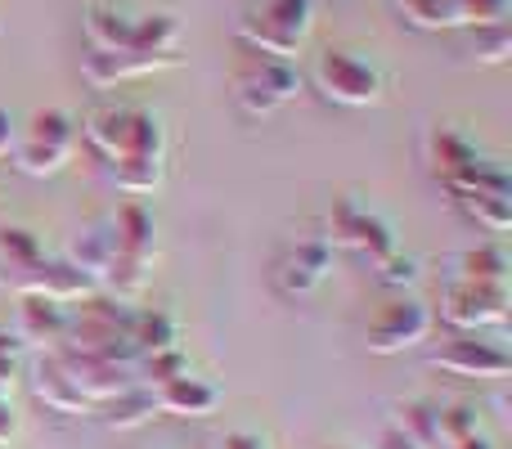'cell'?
Here are the masks:
<instances>
[{
    "label": "cell",
    "instance_id": "obj_13",
    "mask_svg": "<svg viewBox=\"0 0 512 449\" xmlns=\"http://www.w3.org/2000/svg\"><path fill=\"white\" fill-rule=\"evenodd\" d=\"M176 68L171 59H153V54H135V50H117V54H95L90 50L81 59V81L95 90H113L122 81H135V77H149V72H167Z\"/></svg>",
    "mask_w": 512,
    "mask_h": 449
},
{
    "label": "cell",
    "instance_id": "obj_9",
    "mask_svg": "<svg viewBox=\"0 0 512 449\" xmlns=\"http://www.w3.org/2000/svg\"><path fill=\"white\" fill-rule=\"evenodd\" d=\"M432 369L450 373V378H508L512 355L504 342H490L481 333H454L445 346L432 351Z\"/></svg>",
    "mask_w": 512,
    "mask_h": 449
},
{
    "label": "cell",
    "instance_id": "obj_1",
    "mask_svg": "<svg viewBox=\"0 0 512 449\" xmlns=\"http://www.w3.org/2000/svg\"><path fill=\"white\" fill-rule=\"evenodd\" d=\"M77 131L104 167L126 158H167V122L144 104H99L81 117Z\"/></svg>",
    "mask_w": 512,
    "mask_h": 449
},
{
    "label": "cell",
    "instance_id": "obj_5",
    "mask_svg": "<svg viewBox=\"0 0 512 449\" xmlns=\"http://www.w3.org/2000/svg\"><path fill=\"white\" fill-rule=\"evenodd\" d=\"M306 72L292 59H270V54H248L234 72V104L248 117H274L283 104L301 95Z\"/></svg>",
    "mask_w": 512,
    "mask_h": 449
},
{
    "label": "cell",
    "instance_id": "obj_15",
    "mask_svg": "<svg viewBox=\"0 0 512 449\" xmlns=\"http://www.w3.org/2000/svg\"><path fill=\"white\" fill-rule=\"evenodd\" d=\"M113 229V243H117V256H131V261H149L153 265V247H158V216L144 198H131L122 212L108 221Z\"/></svg>",
    "mask_w": 512,
    "mask_h": 449
},
{
    "label": "cell",
    "instance_id": "obj_3",
    "mask_svg": "<svg viewBox=\"0 0 512 449\" xmlns=\"http://www.w3.org/2000/svg\"><path fill=\"white\" fill-rule=\"evenodd\" d=\"M77 144H81V131L68 108H36V113L18 126L9 162H14L23 176L45 180V176H59V171L77 158Z\"/></svg>",
    "mask_w": 512,
    "mask_h": 449
},
{
    "label": "cell",
    "instance_id": "obj_10",
    "mask_svg": "<svg viewBox=\"0 0 512 449\" xmlns=\"http://www.w3.org/2000/svg\"><path fill=\"white\" fill-rule=\"evenodd\" d=\"M333 256H337V247L328 243L324 234L297 238V243L279 256V265H274V283H279V292L283 297H310V292L333 274Z\"/></svg>",
    "mask_w": 512,
    "mask_h": 449
},
{
    "label": "cell",
    "instance_id": "obj_29",
    "mask_svg": "<svg viewBox=\"0 0 512 449\" xmlns=\"http://www.w3.org/2000/svg\"><path fill=\"white\" fill-rule=\"evenodd\" d=\"M212 449H270V441H265V436H256V432H225L221 441H216Z\"/></svg>",
    "mask_w": 512,
    "mask_h": 449
},
{
    "label": "cell",
    "instance_id": "obj_33",
    "mask_svg": "<svg viewBox=\"0 0 512 449\" xmlns=\"http://www.w3.org/2000/svg\"><path fill=\"white\" fill-rule=\"evenodd\" d=\"M328 449H346V445H328Z\"/></svg>",
    "mask_w": 512,
    "mask_h": 449
},
{
    "label": "cell",
    "instance_id": "obj_19",
    "mask_svg": "<svg viewBox=\"0 0 512 449\" xmlns=\"http://www.w3.org/2000/svg\"><path fill=\"white\" fill-rule=\"evenodd\" d=\"M95 418H104L108 427H144L149 418H158V400H153V387L144 382H131L126 391H117L113 400L95 409Z\"/></svg>",
    "mask_w": 512,
    "mask_h": 449
},
{
    "label": "cell",
    "instance_id": "obj_6",
    "mask_svg": "<svg viewBox=\"0 0 512 449\" xmlns=\"http://www.w3.org/2000/svg\"><path fill=\"white\" fill-rule=\"evenodd\" d=\"M324 238L333 247H346V252L364 256L369 265H378V261H387L391 252H400L396 225H391L373 203H364V198H355V194H346V198L333 203Z\"/></svg>",
    "mask_w": 512,
    "mask_h": 449
},
{
    "label": "cell",
    "instance_id": "obj_18",
    "mask_svg": "<svg viewBox=\"0 0 512 449\" xmlns=\"http://www.w3.org/2000/svg\"><path fill=\"white\" fill-rule=\"evenodd\" d=\"M45 256L41 238L32 234L27 225H0V283H14L18 274H27L36 261Z\"/></svg>",
    "mask_w": 512,
    "mask_h": 449
},
{
    "label": "cell",
    "instance_id": "obj_11",
    "mask_svg": "<svg viewBox=\"0 0 512 449\" xmlns=\"http://www.w3.org/2000/svg\"><path fill=\"white\" fill-rule=\"evenodd\" d=\"M153 400H158V414H171V418H212L225 396L212 378H198V373L189 369V373H180V378L153 387Z\"/></svg>",
    "mask_w": 512,
    "mask_h": 449
},
{
    "label": "cell",
    "instance_id": "obj_27",
    "mask_svg": "<svg viewBox=\"0 0 512 449\" xmlns=\"http://www.w3.org/2000/svg\"><path fill=\"white\" fill-rule=\"evenodd\" d=\"M18 369H23V342L9 328H0V391L14 387Z\"/></svg>",
    "mask_w": 512,
    "mask_h": 449
},
{
    "label": "cell",
    "instance_id": "obj_32",
    "mask_svg": "<svg viewBox=\"0 0 512 449\" xmlns=\"http://www.w3.org/2000/svg\"><path fill=\"white\" fill-rule=\"evenodd\" d=\"M441 449H495L486 432H468V436H454V441H445Z\"/></svg>",
    "mask_w": 512,
    "mask_h": 449
},
{
    "label": "cell",
    "instance_id": "obj_24",
    "mask_svg": "<svg viewBox=\"0 0 512 449\" xmlns=\"http://www.w3.org/2000/svg\"><path fill=\"white\" fill-rule=\"evenodd\" d=\"M373 270H378L382 288H391V292H405V288H414V283L423 279V265H418L414 256H405V252H391L387 261H378Z\"/></svg>",
    "mask_w": 512,
    "mask_h": 449
},
{
    "label": "cell",
    "instance_id": "obj_17",
    "mask_svg": "<svg viewBox=\"0 0 512 449\" xmlns=\"http://www.w3.org/2000/svg\"><path fill=\"white\" fill-rule=\"evenodd\" d=\"M131 346L135 355H158V351H176L180 346V319L162 306H149V310H131Z\"/></svg>",
    "mask_w": 512,
    "mask_h": 449
},
{
    "label": "cell",
    "instance_id": "obj_14",
    "mask_svg": "<svg viewBox=\"0 0 512 449\" xmlns=\"http://www.w3.org/2000/svg\"><path fill=\"white\" fill-rule=\"evenodd\" d=\"M486 158V153L472 144V135H463L459 126H436L432 135H427V162H432V176L441 180V185H454L459 176H468L477 162Z\"/></svg>",
    "mask_w": 512,
    "mask_h": 449
},
{
    "label": "cell",
    "instance_id": "obj_2",
    "mask_svg": "<svg viewBox=\"0 0 512 449\" xmlns=\"http://www.w3.org/2000/svg\"><path fill=\"white\" fill-rule=\"evenodd\" d=\"M310 32H315V0H252L234 23V36L248 45L252 54H270V59H292L306 50Z\"/></svg>",
    "mask_w": 512,
    "mask_h": 449
},
{
    "label": "cell",
    "instance_id": "obj_16",
    "mask_svg": "<svg viewBox=\"0 0 512 449\" xmlns=\"http://www.w3.org/2000/svg\"><path fill=\"white\" fill-rule=\"evenodd\" d=\"M68 310L59 306V301H45V297H18V319L9 333L18 337V342H63V333H68Z\"/></svg>",
    "mask_w": 512,
    "mask_h": 449
},
{
    "label": "cell",
    "instance_id": "obj_23",
    "mask_svg": "<svg viewBox=\"0 0 512 449\" xmlns=\"http://www.w3.org/2000/svg\"><path fill=\"white\" fill-rule=\"evenodd\" d=\"M396 9L405 14L409 27H418V32H445V27H459V9H454V0H396Z\"/></svg>",
    "mask_w": 512,
    "mask_h": 449
},
{
    "label": "cell",
    "instance_id": "obj_21",
    "mask_svg": "<svg viewBox=\"0 0 512 449\" xmlns=\"http://www.w3.org/2000/svg\"><path fill=\"white\" fill-rule=\"evenodd\" d=\"M508 270H512V256L504 243L468 247L454 261V279H463V283H508Z\"/></svg>",
    "mask_w": 512,
    "mask_h": 449
},
{
    "label": "cell",
    "instance_id": "obj_20",
    "mask_svg": "<svg viewBox=\"0 0 512 449\" xmlns=\"http://www.w3.org/2000/svg\"><path fill=\"white\" fill-rule=\"evenodd\" d=\"M454 203L486 234H508L512 229V189H472V194H454Z\"/></svg>",
    "mask_w": 512,
    "mask_h": 449
},
{
    "label": "cell",
    "instance_id": "obj_30",
    "mask_svg": "<svg viewBox=\"0 0 512 449\" xmlns=\"http://www.w3.org/2000/svg\"><path fill=\"white\" fill-rule=\"evenodd\" d=\"M18 436V414H14V400L9 391H0V445H9Z\"/></svg>",
    "mask_w": 512,
    "mask_h": 449
},
{
    "label": "cell",
    "instance_id": "obj_28",
    "mask_svg": "<svg viewBox=\"0 0 512 449\" xmlns=\"http://www.w3.org/2000/svg\"><path fill=\"white\" fill-rule=\"evenodd\" d=\"M373 449H427L423 441H418L414 432H409L405 423H396V418H387V423L373 432Z\"/></svg>",
    "mask_w": 512,
    "mask_h": 449
},
{
    "label": "cell",
    "instance_id": "obj_8",
    "mask_svg": "<svg viewBox=\"0 0 512 449\" xmlns=\"http://www.w3.org/2000/svg\"><path fill=\"white\" fill-rule=\"evenodd\" d=\"M432 324L436 315L423 306V301L405 297V292H396L391 301H382L378 315L369 319V351L373 355H405L414 351V346H423L427 337H432Z\"/></svg>",
    "mask_w": 512,
    "mask_h": 449
},
{
    "label": "cell",
    "instance_id": "obj_31",
    "mask_svg": "<svg viewBox=\"0 0 512 449\" xmlns=\"http://www.w3.org/2000/svg\"><path fill=\"white\" fill-rule=\"evenodd\" d=\"M14 135H18V122L9 108H0V162H9V153H14Z\"/></svg>",
    "mask_w": 512,
    "mask_h": 449
},
{
    "label": "cell",
    "instance_id": "obj_22",
    "mask_svg": "<svg viewBox=\"0 0 512 449\" xmlns=\"http://www.w3.org/2000/svg\"><path fill=\"white\" fill-rule=\"evenodd\" d=\"M468 54L477 63H490V68H499V63H508L512 54V23H486V27H468Z\"/></svg>",
    "mask_w": 512,
    "mask_h": 449
},
{
    "label": "cell",
    "instance_id": "obj_12",
    "mask_svg": "<svg viewBox=\"0 0 512 449\" xmlns=\"http://www.w3.org/2000/svg\"><path fill=\"white\" fill-rule=\"evenodd\" d=\"M81 36L95 54H117V50H135V14L113 0H90L81 9Z\"/></svg>",
    "mask_w": 512,
    "mask_h": 449
},
{
    "label": "cell",
    "instance_id": "obj_7",
    "mask_svg": "<svg viewBox=\"0 0 512 449\" xmlns=\"http://www.w3.org/2000/svg\"><path fill=\"white\" fill-rule=\"evenodd\" d=\"M512 288L508 283H463L450 279L441 292V319L454 333H486V328L508 324Z\"/></svg>",
    "mask_w": 512,
    "mask_h": 449
},
{
    "label": "cell",
    "instance_id": "obj_26",
    "mask_svg": "<svg viewBox=\"0 0 512 449\" xmlns=\"http://www.w3.org/2000/svg\"><path fill=\"white\" fill-rule=\"evenodd\" d=\"M144 373H149V382L144 387H162V382H171V378H180V373H189V360H185V351H158V355H144Z\"/></svg>",
    "mask_w": 512,
    "mask_h": 449
},
{
    "label": "cell",
    "instance_id": "obj_25",
    "mask_svg": "<svg viewBox=\"0 0 512 449\" xmlns=\"http://www.w3.org/2000/svg\"><path fill=\"white\" fill-rule=\"evenodd\" d=\"M459 9V27H486V23H504L512 0H454Z\"/></svg>",
    "mask_w": 512,
    "mask_h": 449
},
{
    "label": "cell",
    "instance_id": "obj_4",
    "mask_svg": "<svg viewBox=\"0 0 512 449\" xmlns=\"http://www.w3.org/2000/svg\"><path fill=\"white\" fill-rule=\"evenodd\" d=\"M306 81L319 90V99L337 108H373L387 95V72H382L378 59L360 50H324L315 63H310Z\"/></svg>",
    "mask_w": 512,
    "mask_h": 449
}]
</instances>
